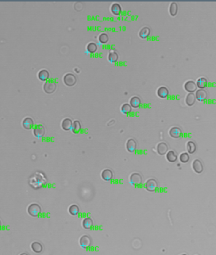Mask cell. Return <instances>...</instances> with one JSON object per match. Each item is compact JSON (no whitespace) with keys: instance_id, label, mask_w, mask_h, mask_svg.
Here are the masks:
<instances>
[{"instance_id":"obj_1","label":"cell","mask_w":216,"mask_h":255,"mask_svg":"<svg viewBox=\"0 0 216 255\" xmlns=\"http://www.w3.org/2000/svg\"><path fill=\"white\" fill-rule=\"evenodd\" d=\"M45 182V179L44 175L41 173H36L29 180L30 186L35 188H39Z\"/></svg>"},{"instance_id":"obj_2","label":"cell","mask_w":216,"mask_h":255,"mask_svg":"<svg viewBox=\"0 0 216 255\" xmlns=\"http://www.w3.org/2000/svg\"><path fill=\"white\" fill-rule=\"evenodd\" d=\"M41 212V207L37 204H31L28 207V213L32 217H37Z\"/></svg>"},{"instance_id":"obj_3","label":"cell","mask_w":216,"mask_h":255,"mask_svg":"<svg viewBox=\"0 0 216 255\" xmlns=\"http://www.w3.org/2000/svg\"><path fill=\"white\" fill-rule=\"evenodd\" d=\"M63 81H64L65 85H67L68 87H72V86H74L76 84L77 78L72 73H67L63 77Z\"/></svg>"},{"instance_id":"obj_4","label":"cell","mask_w":216,"mask_h":255,"mask_svg":"<svg viewBox=\"0 0 216 255\" xmlns=\"http://www.w3.org/2000/svg\"><path fill=\"white\" fill-rule=\"evenodd\" d=\"M57 87V84L53 81V80H49L46 81L44 84V91L47 94H52L56 90Z\"/></svg>"},{"instance_id":"obj_5","label":"cell","mask_w":216,"mask_h":255,"mask_svg":"<svg viewBox=\"0 0 216 255\" xmlns=\"http://www.w3.org/2000/svg\"><path fill=\"white\" fill-rule=\"evenodd\" d=\"M129 181L133 186H139L140 184H142V177L141 176V174L134 172L132 173L129 177Z\"/></svg>"},{"instance_id":"obj_6","label":"cell","mask_w":216,"mask_h":255,"mask_svg":"<svg viewBox=\"0 0 216 255\" xmlns=\"http://www.w3.org/2000/svg\"><path fill=\"white\" fill-rule=\"evenodd\" d=\"M45 127L41 124H38V125H36L34 128H33V134L37 138H41L44 135H45Z\"/></svg>"},{"instance_id":"obj_7","label":"cell","mask_w":216,"mask_h":255,"mask_svg":"<svg viewBox=\"0 0 216 255\" xmlns=\"http://www.w3.org/2000/svg\"><path fill=\"white\" fill-rule=\"evenodd\" d=\"M145 187L148 191L150 192H154L157 190L158 188V182L156 179H150L146 181V184H145Z\"/></svg>"},{"instance_id":"obj_8","label":"cell","mask_w":216,"mask_h":255,"mask_svg":"<svg viewBox=\"0 0 216 255\" xmlns=\"http://www.w3.org/2000/svg\"><path fill=\"white\" fill-rule=\"evenodd\" d=\"M79 245L82 248H88L92 245V239L88 236H82L79 239Z\"/></svg>"},{"instance_id":"obj_9","label":"cell","mask_w":216,"mask_h":255,"mask_svg":"<svg viewBox=\"0 0 216 255\" xmlns=\"http://www.w3.org/2000/svg\"><path fill=\"white\" fill-rule=\"evenodd\" d=\"M192 169L196 173H201L204 170V166L203 163L201 162L200 160H194L192 162Z\"/></svg>"},{"instance_id":"obj_10","label":"cell","mask_w":216,"mask_h":255,"mask_svg":"<svg viewBox=\"0 0 216 255\" xmlns=\"http://www.w3.org/2000/svg\"><path fill=\"white\" fill-rule=\"evenodd\" d=\"M184 88H185L186 91H188L190 93H192L194 91H197V84L194 81H192V80H188L184 84Z\"/></svg>"},{"instance_id":"obj_11","label":"cell","mask_w":216,"mask_h":255,"mask_svg":"<svg viewBox=\"0 0 216 255\" xmlns=\"http://www.w3.org/2000/svg\"><path fill=\"white\" fill-rule=\"evenodd\" d=\"M167 149H168V146L166 143H164V142H160L157 146V151H158V154L159 155L166 154L167 153Z\"/></svg>"},{"instance_id":"obj_12","label":"cell","mask_w":216,"mask_h":255,"mask_svg":"<svg viewBox=\"0 0 216 255\" xmlns=\"http://www.w3.org/2000/svg\"><path fill=\"white\" fill-rule=\"evenodd\" d=\"M22 126L25 129H31L34 126V121L32 118L30 117H26L22 121Z\"/></svg>"},{"instance_id":"obj_13","label":"cell","mask_w":216,"mask_h":255,"mask_svg":"<svg viewBox=\"0 0 216 255\" xmlns=\"http://www.w3.org/2000/svg\"><path fill=\"white\" fill-rule=\"evenodd\" d=\"M195 96H196V98H197L198 101L203 102L204 100L207 99V91L204 90V89H198V90H197Z\"/></svg>"},{"instance_id":"obj_14","label":"cell","mask_w":216,"mask_h":255,"mask_svg":"<svg viewBox=\"0 0 216 255\" xmlns=\"http://www.w3.org/2000/svg\"><path fill=\"white\" fill-rule=\"evenodd\" d=\"M126 149L128 152L133 153L136 149V142L134 138H129L126 142Z\"/></svg>"},{"instance_id":"obj_15","label":"cell","mask_w":216,"mask_h":255,"mask_svg":"<svg viewBox=\"0 0 216 255\" xmlns=\"http://www.w3.org/2000/svg\"><path fill=\"white\" fill-rule=\"evenodd\" d=\"M157 94H158V96L160 98H166V97H167V96L169 95V90H168V88L166 87H160L158 88Z\"/></svg>"},{"instance_id":"obj_16","label":"cell","mask_w":216,"mask_h":255,"mask_svg":"<svg viewBox=\"0 0 216 255\" xmlns=\"http://www.w3.org/2000/svg\"><path fill=\"white\" fill-rule=\"evenodd\" d=\"M101 178L105 181H109L113 178V172L110 170H109V169L103 170L102 172H101Z\"/></svg>"},{"instance_id":"obj_17","label":"cell","mask_w":216,"mask_h":255,"mask_svg":"<svg viewBox=\"0 0 216 255\" xmlns=\"http://www.w3.org/2000/svg\"><path fill=\"white\" fill-rule=\"evenodd\" d=\"M72 121L69 118H65L62 121H61V128L64 130H69L72 128Z\"/></svg>"},{"instance_id":"obj_18","label":"cell","mask_w":216,"mask_h":255,"mask_svg":"<svg viewBox=\"0 0 216 255\" xmlns=\"http://www.w3.org/2000/svg\"><path fill=\"white\" fill-rule=\"evenodd\" d=\"M181 134H182V130L178 128V127H173L170 129L169 130V135L174 137V138H178L181 137Z\"/></svg>"},{"instance_id":"obj_19","label":"cell","mask_w":216,"mask_h":255,"mask_svg":"<svg viewBox=\"0 0 216 255\" xmlns=\"http://www.w3.org/2000/svg\"><path fill=\"white\" fill-rule=\"evenodd\" d=\"M195 100H196V96L193 93H189L187 96H186V98H185V102H186V104L189 105V106H192L195 103Z\"/></svg>"},{"instance_id":"obj_20","label":"cell","mask_w":216,"mask_h":255,"mask_svg":"<svg viewBox=\"0 0 216 255\" xmlns=\"http://www.w3.org/2000/svg\"><path fill=\"white\" fill-rule=\"evenodd\" d=\"M166 160L169 162H175L177 160V154L174 151H169L166 153Z\"/></svg>"},{"instance_id":"obj_21","label":"cell","mask_w":216,"mask_h":255,"mask_svg":"<svg viewBox=\"0 0 216 255\" xmlns=\"http://www.w3.org/2000/svg\"><path fill=\"white\" fill-rule=\"evenodd\" d=\"M31 249L34 253L36 254H40L43 251V246L40 243L38 242H33L31 244Z\"/></svg>"},{"instance_id":"obj_22","label":"cell","mask_w":216,"mask_h":255,"mask_svg":"<svg viewBox=\"0 0 216 255\" xmlns=\"http://www.w3.org/2000/svg\"><path fill=\"white\" fill-rule=\"evenodd\" d=\"M150 34V29L149 27H143L140 31H139V36L141 38H147Z\"/></svg>"},{"instance_id":"obj_23","label":"cell","mask_w":216,"mask_h":255,"mask_svg":"<svg viewBox=\"0 0 216 255\" xmlns=\"http://www.w3.org/2000/svg\"><path fill=\"white\" fill-rule=\"evenodd\" d=\"M93 225V220L91 218H85L82 221V226L85 229H90Z\"/></svg>"},{"instance_id":"obj_24","label":"cell","mask_w":216,"mask_h":255,"mask_svg":"<svg viewBox=\"0 0 216 255\" xmlns=\"http://www.w3.org/2000/svg\"><path fill=\"white\" fill-rule=\"evenodd\" d=\"M49 72L47 70H41L39 72H38V79L42 81H45L49 79Z\"/></svg>"},{"instance_id":"obj_25","label":"cell","mask_w":216,"mask_h":255,"mask_svg":"<svg viewBox=\"0 0 216 255\" xmlns=\"http://www.w3.org/2000/svg\"><path fill=\"white\" fill-rule=\"evenodd\" d=\"M186 148H187V151L189 152V154H193L196 152L197 146L193 141H188L187 145H186Z\"/></svg>"},{"instance_id":"obj_26","label":"cell","mask_w":216,"mask_h":255,"mask_svg":"<svg viewBox=\"0 0 216 255\" xmlns=\"http://www.w3.org/2000/svg\"><path fill=\"white\" fill-rule=\"evenodd\" d=\"M140 104H141V99L138 96H133L130 99V105H131V107L137 108V107L140 106Z\"/></svg>"},{"instance_id":"obj_27","label":"cell","mask_w":216,"mask_h":255,"mask_svg":"<svg viewBox=\"0 0 216 255\" xmlns=\"http://www.w3.org/2000/svg\"><path fill=\"white\" fill-rule=\"evenodd\" d=\"M110 10H111V12L115 15H118L120 12H121V6L119 4L117 3H115L111 5L110 7Z\"/></svg>"},{"instance_id":"obj_28","label":"cell","mask_w":216,"mask_h":255,"mask_svg":"<svg viewBox=\"0 0 216 255\" xmlns=\"http://www.w3.org/2000/svg\"><path fill=\"white\" fill-rule=\"evenodd\" d=\"M177 11H178V5L176 3L173 2L171 3L170 6H169V12L172 16H175L177 14Z\"/></svg>"},{"instance_id":"obj_29","label":"cell","mask_w":216,"mask_h":255,"mask_svg":"<svg viewBox=\"0 0 216 255\" xmlns=\"http://www.w3.org/2000/svg\"><path fill=\"white\" fill-rule=\"evenodd\" d=\"M207 86V79L206 78H200V79H198V81H197V87H198L200 89H204Z\"/></svg>"},{"instance_id":"obj_30","label":"cell","mask_w":216,"mask_h":255,"mask_svg":"<svg viewBox=\"0 0 216 255\" xmlns=\"http://www.w3.org/2000/svg\"><path fill=\"white\" fill-rule=\"evenodd\" d=\"M108 59L110 62H116L118 60V54L115 51H111L109 53Z\"/></svg>"},{"instance_id":"obj_31","label":"cell","mask_w":216,"mask_h":255,"mask_svg":"<svg viewBox=\"0 0 216 255\" xmlns=\"http://www.w3.org/2000/svg\"><path fill=\"white\" fill-rule=\"evenodd\" d=\"M69 214H71V215H73V216L77 215V214L79 213V208H78V206L76 205V204H72V205L69 206Z\"/></svg>"},{"instance_id":"obj_32","label":"cell","mask_w":216,"mask_h":255,"mask_svg":"<svg viewBox=\"0 0 216 255\" xmlns=\"http://www.w3.org/2000/svg\"><path fill=\"white\" fill-rule=\"evenodd\" d=\"M72 131L74 133H78L81 129V123L79 121H75L72 124V128H71Z\"/></svg>"},{"instance_id":"obj_33","label":"cell","mask_w":216,"mask_h":255,"mask_svg":"<svg viewBox=\"0 0 216 255\" xmlns=\"http://www.w3.org/2000/svg\"><path fill=\"white\" fill-rule=\"evenodd\" d=\"M86 50H87V52L90 53V54H93V53L96 52V50H97V46H96V44H94V43H93V42L89 43V44L87 45V46H86Z\"/></svg>"},{"instance_id":"obj_34","label":"cell","mask_w":216,"mask_h":255,"mask_svg":"<svg viewBox=\"0 0 216 255\" xmlns=\"http://www.w3.org/2000/svg\"><path fill=\"white\" fill-rule=\"evenodd\" d=\"M131 110H132V107H131L130 104H124L121 106V112L124 114H127V113L131 112Z\"/></svg>"},{"instance_id":"obj_35","label":"cell","mask_w":216,"mask_h":255,"mask_svg":"<svg viewBox=\"0 0 216 255\" xmlns=\"http://www.w3.org/2000/svg\"><path fill=\"white\" fill-rule=\"evenodd\" d=\"M98 39H99V41H100L101 44H105V43H107V42L109 41V36H108V34H106V33H101V34L99 36Z\"/></svg>"},{"instance_id":"obj_36","label":"cell","mask_w":216,"mask_h":255,"mask_svg":"<svg viewBox=\"0 0 216 255\" xmlns=\"http://www.w3.org/2000/svg\"><path fill=\"white\" fill-rule=\"evenodd\" d=\"M190 160V155L187 153H182V154H180V161L182 163H187Z\"/></svg>"},{"instance_id":"obj_37","label":"cell","mask_w":216,"mask_h":255,"mask_svg":"<svg viewBox=\"0 0 216 255\" xmlns=\"http://www.w3.org/2000/svg\"><path fill=\"white\" fill-rule=\"evenodd\" d=\"M20 255H28V254H21Z\"/></svg>"},{"instance_id":"obj_38","label":"cell","mask_w":216,"mask_h":255,"mask_svg":"<svg viewBox=\"0 0 216 255\" xmlns=\"http://www.w3.org/2000/svg\"><path fill=\"white\" fill-rule=\"evenodd\" d=\"M181 255H187V254H181Z\"/></svg>"},{"instance_id":"obj_39","label":"cell","mask_w":216,"mask_h":255,"mask_svg":"<svg viewBox=\"0 0 216 255\" xmlns=\"http://www.w3.org/2000/svg\"><path fill=\"white\" fill-rule=\"evenodd\" d=\"M0 227H1V221H0Z\"/></svg>"}]
</instances>
